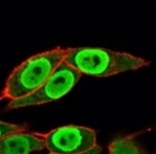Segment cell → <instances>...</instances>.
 <instances>
[{"label":"cell","mask_w":156,"mask_h":154,"mask_svg":"<svg viewBox=\"0 0 156 154\" xmlns=\"http://www.w3.org/2000/svg\"><path fill=\"white\" fill-rule=\"evenodd\" d=\"M64 62L82 75L107 77L146 67L151 61L132 53L102 47L65 49Z\"/></svg>","instance_id":"1"},{"label":"cell","mask_w":156,"mask_h":154,"mask_svg":"<svg viewBox=\"0 0 156 154\" xmlns=\"http://www.w3.org/2000/svg\"><path fill=\"white\" fill-rule=\"evenodd\" d=\"M65 54V49L57 47L29 57L9 75L2 96L12 101L33 94L64 62Z\"/></svg>","instance_id":"2"},{"label":"cell","mask_w":156,"mask_h":154,"mask_svg":"<svg viewBox=\"0 0 156 154\" xmlns=\"http://www.w3.org/2000/svg\"><path fill=\"white\" fill-rule=\"evenodd\" d=\"M81 76L80 73L64 61L39 89L23 99L11 101L8 108H21L57 100L68 94Z\"/></svg>","instance_id":"3"},{"label":"cell","mask_w":156,"mask_h":154,"mask_svg":"<svg viewBox=\"0 0 156 154\" xmlns=\"http://www.w3.org/2000/svg\"><path fill=\"white\" fill-rule=\"evenodd\" d=\"M45 148L60 154H82L96 147L95 131L90 128L67 125L42 133Z\"/></svg>","instance_id":"4"},{"label":"cell","mask_w":156,"mask_h":154,"mask_svg":"<svg viewBox=\"0 0 156 154\" xmlns=\"http://www.w3.org/2000/svg\"><path fill=\"white\" fill-rule=\"evenodd\" d=\"M18 132L0 139V154H30L45 148L40 133Z\"/></svg>","instance_id":"5"},{"label":"cell","mask_w":156,"mask_h":154,"mask_svg":"<svg viewBox=\"0 0 156 154\" xmlns=\"http://www.w3.org/2000/svg\"><path fill=\"white\" fill-rule=\"evenodd\" d=\"M109 154H148L136 140V135L116 139L108 146Z\"/></svg>","instance_id":"6"},{"label":"cell","mask_w":156,"mask_h":154,"mask_svg":"<svg viewBox=\"0 0 156 154\" xmlns=\"http://www.w3.org/2000/svg\"><path fill=\"white\" fill-rule=\"evenodd\" d=\"M26 131L24 126L0 121V139L12 133Z\"/></svg>","instance_id":"7"},{"label":"cell","mask_w":156,"mask_h":154,"mask_svg":"<svg viewBox=\"0 0 156 154\" xmlns=\"http://www.w3.org/2000/svg\"><path fill=\"white\" fill-rule=\"evenodd\" d=\"M101 150L102 149L101 147L99 146V145H97L96 147L94 148V149H91L90 151L87 152L83 153V154H99L101 152ZM57 154V153H54V152H50V154Z\"/></svg>","instance_id":"8"}]
</instances>
